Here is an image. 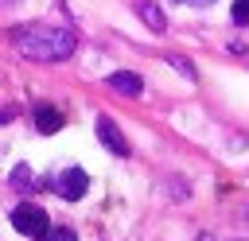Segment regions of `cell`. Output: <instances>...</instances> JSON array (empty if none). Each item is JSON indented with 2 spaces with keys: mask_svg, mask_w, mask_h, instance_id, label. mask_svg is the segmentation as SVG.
<instances>
[{
  "mask_svg": "<svg viewBox=\"0 0 249 241\" xmlns=\"http://www.w3.org/2000/svg\"><path fill=\"white\" fill-rule=\"evenodd\" d=\"M8 120H16V109H0V128H4Z\"/></svg>",
  "mask_w": 249,
  "mask_h": 241,
  "instance_id": "7c38bea8",
  "label": "cell"
},
{
  "mask_svg": "<svg viewBox=\"0 0 249 241\" xmlns=\"http://www.w3.org/2000/svg\"><path fill=\"white\" fill-rule=\"evenodd\" d=\"M183 4H198L202 8V4H214V0H183Z\"/></svg>",
  "mask_w": 249,
  "mask_h": 241,
  "instance_id": "5bb4252c",
  "label": "cell"
},
{
  "mask_svg": "<svg viewBox=\"0 0 249 241\" xmlns=\"http://www.w3.org/2000/svg\"><path fill=\"white\" fill-rule=\"evenodd\" d=\"M8 222L16 225V233H27V237L47 233V210H43V206H35V202H19V206H12Z\"/></svg>",
  "mask_w": 249,
  "mask_h": 241,
  "instance_id": "7a4b0ae2",
  "label": "cell"
},
{
  "mask_svg": "<svg viewBox=\"0 0 249 241\" xmlns=\"http://www.w3.org/2000/svg\"><path fill=\"white\" fill-rule=\"evenodd\" d=\"M245 222H249V210H245Z\"/></svg>",
  "mask_w": 249,
  "mask_h": 241,
  "instance_id": "9a60e30c",
  "label": "cell"
},
{
  "mask_svg": "<svg viewBox=\"0 0 249 241\" xmlns=\"http://www.w3.org/2000/svg\"><path fill=\"white\" fill-rule=\"evenodd\" d=\"M167 62H171L187 82H195V78H198V74H195V66H191V58H183V54H167Z\"/></svg>",
  "mask_w": 249,
  "mask_h": 241,
  "instance_id": "30bf717a",
  "label": "cell"
},
{
  "mask_svg": "<svg viewBox=\"0 0 249 241\" xmlns=\"http://www.w3.org/2000/svg\"><path fill=\"white\" fill-rule=\"evenodd\" d=\"M8 183H12V190H19V194L39 190V187H35V175H31V167H27V163H16V171L8 175Z\"/></svg>",
  "mask_w": 249,
  "mask_h": 241,
  "instance_id": "ba28073f",
  "label": "cell"
},
{
  "mask_svg": "<svg viewBox=\"0 0 249 241\" xmlns=\"http://www.w3.org/2000/svg\"><path fill=\"white\" fill-rule=\"evenodd\" d=\"M132 8H136V16L148 23V31H167V16H163V8L156 4V0H132Z\"/></svg>",
  "mask_w": 249,
  "mask_h": 241,
  "instance_id": "5b68a950",
  "label": "cell"
},
{
  "mask_svg": "<svg viewBox=\"0 0 249 241\" xmlns=\"http://www.w3.org/2000/svg\"><path fill=\"white\" fill-rule=\"evenodd\" d=\"M97 140H101V144H105L113 155H121V159L128 155V140L121 136V128H117L109 117H97Z\"/></svg>",
  "mask_w": 249,
  "mask_h": 241,
  "instance_id": "277c9868",
  "label": "cell"
},
{
  "mask_svg": "<svg viewBox=\"0 0 249 241\" xmlns=\"http://www.w3.org/2000/svg\"><path fill=\"white\" fill-rule=\"evenodd\" d=\"M12 47L31 62H66L74 54L78 39H74V31L54 27V23H27V27L12 31Z\"/></svg>",
  "mask_w": 249,
  "mask_h": 241,
  "instance_id": "6da1fadb",
  "label": "cell"
},
{
  "mask_svg": "<svg viewBox=\"0 0 249 241\" xmlns=\"http://www.w3.org/2000/svg\"><path fill=\"white\" fill-rule=\"evenodd\" d=\"M198 241H218V237L214 233H198Z\"/></svg>",
  "mask_w": 249,
  "mask_h": 241,
  "instance_id": "4fadbf2b",
  "label": "cell"
},
{
  "mask_svg": "<svg viewBox=\"0 0 249 241\" xmlns=\"http://www.w3.org/2000/svg\"><path fill=\"white\" fill-rule=\"evenodd\" d=\"M35 128L39 132H58L62 128V113L54 105H35Z\"/></svg>",
  "mask_w": 249,
  "mask_h": 241,
  "instance_id": "52a82bcc",
  "label": "cell"
},
{
  "mask_svg": "<svg viewBox=\"0 0 249 241\" xmlns=\"http://www.w3.org/2000/svg\"><path fill=\"white\" fill-rule=\"evenodd\" d=\"M230 19H233L237 27H245V23H249V0H233V12H230Z\"/></svg>",
  "mask_w": 249,
  "mask_h": 241,
  "instance_id": "8fae6325",
  "label": "cell"
},
{
  "mask_svg": "<svg viewBox=\"0 0 249 241\" xmlns=\"http://www.w3.org/2000/svg\"><path fill=\"white\" fill-rule=\"evenodd\" d=\"M39 241H78V233L66 225H47V233H39Z\"/></svg>",
  "mask_w": 249,
  "mask_h": 241,
  "instance_id": "9c48e42d",
  "label": "cell"
},
{
  "mask_svg": "<svg viewBox=\"0 0 249 241\" xmlns=\"http://www.w3.org/2000/svg\"><path fill=\"white\" fill-rule=\"evenodd\" d=\"M54 190H58L66 202H78V198L89 190V175H86L82 167H66V171L54 179Z\"/></svg>",
  "mask_w": 249,
  "mask_h": 241,
  "instance_id": "3957f363",
  "label": "cell"
},
{
  "mask_svg": "<svg viewBox=\"0 0 249 241\" xmlns=\"http://www.w3.org/2000/svg\"><path fill=\"white\" fill-rule=\"evenodd\" d=\"M105 82H109V89H117V93H124V97H140V89H144L140 74H132V70H117V74H109Z\"/></svg>",
  "mask_w": 249,
  "mask_h": 241,
  "instance_id": "8992f818",
  "label": "cell"
}]
</instances>
